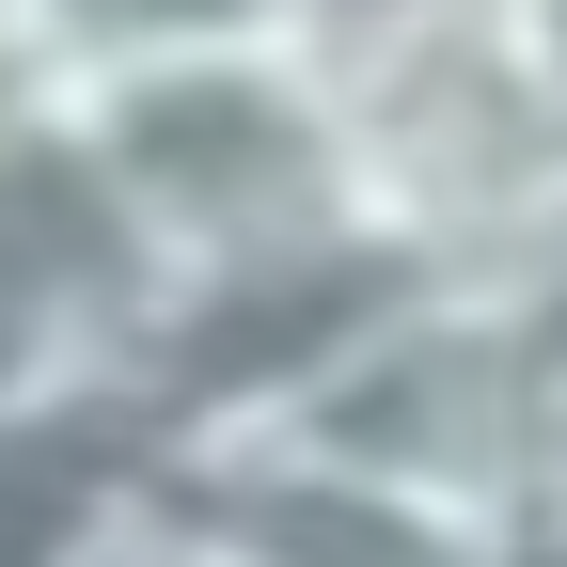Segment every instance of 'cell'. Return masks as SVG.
<instances>
[{
    "mask_svg": "<svg viewBox=\"0 0 567 567\" xmlns=\"http://www.w3.org/2000/svg\"><path fill=\"white\" fill-rule=\"evenodd\" d=\"M63 111H80L95 158L126 174L142 237L174 252V300L189 284H252V268L379 252L363 189H347V142H331V95H316V32L126 63V80H80Z\"/></svg>",
    "mask_w": 567,
    "mask_h": 567,
    "instance_id": "3",
    "label": "cell"
},
{
    "mask_svg": "<svg viewBox=\"0 0 567 567\" xmlns=\"http://www.w3.org/2000/svg\"><path fill=\"white\" fill-rule=\"evenodd\" d=\"M316 32V0H0V80H126V63H189V48H284Z\"/></svg>",
    "mask_w": 567,
    "mask_h": 567,
    "instance_id": "6",
    "label": "cell"
},
{
    "mask_svg": "<svg viewBox=\"0 0 567 567\" xmlns=\"http://www.w3.org/2000/svg\"><path fill=\"white\" fill-rule=\"evenodd\" d=\"M0 300H17L48 331V363L95 379V394H126L142 331L174 316V252L142 237L126 174L95 158V126L48 80H0Z\"/></svg>",
    "mask_w": 567,
    "mask_h": 567,
    "instance_id": "4",
    "label": "cell"
},
{
    "mask_svg": "<svg viewBox=\"0 0 567 567\" xmlns=\"http://www.w3.org/2000/svg\"><path fill=\"white\" fill-rule=\"evenodd\" d=\"M32 394H95V379H63V363H48V331L0 300V410H32Z\"/></svg>",
    "mask_w": 567,
    "mask_h": 567,
    "instance_id": "8",
    "label": "cell"
},
{
    "mask_svg": "<svg viewBox=\"0 0 567 567\" xmlns=\"http://www.w3.org/2000/svg\"><path fill=\"white\" fill-rule=\"evenodd\" d=\"M316 95L394 268L567 284V111L505 0H316Z\"/></svg>",
    "mask_w": 567,
    "mask_h": 567,
    "instance_id": "2",
    "label": "cell"
},
{
    "mask_svg": "<svg viewBox=\"0 0 567 567\" xmlns=\"http://www.w3.org/2000/svg\"><path fill=\"white\" fill-rule=\"evenodd\" d=\"M142 488V410L126 394H32L0 410V567H95V536Z\"/></svg>",
    "mask_w": 567,
    "mask_h": 567,
    "instance_id": "5",
    "label": "cell"
},
{
    "mask_svg": "<svg viewBox=\"0 0 567 567\" xmlns=\"http://www.w3.org/2000/svg\"><path fill=\"white\" fill-rule=\"evenodd\" d=\"M505 32H520V63H536V95L567 111V0H505Z\"/></svg>",
    "mask_w": 567,
    "mask_h": 567,
    "instance_id": "9",
    "label": "cell"
},
{
    "mask_svg": "<svg viewBox=\"0 0 567 567\" xmlns=\"http://www.w3.org/2000/svg\"><path fill=\"white\" fill-rule=\"evenodd\" d=\"M95 567H268V551H252V536H221L189 488H158V473H142V488H126V520L95 536Z\"/></svg>",
    "mask_w": 567,
    "mask_h": 567,
    "instance_id": "7",
    "label": "cell"
},
{
    "mask_svg": "<svg viewBox=\"0 0 567 567\" xmlns=\"http://www.w3.org/2000/svg\"><path fill=\"white\" fill-rule=\"evenodd\" d=\"M551 410H567V284H473V268H394L363 284L300 363L252 394L158 425V442H268L316 473L410 488L473 536H536L551 488Z\"/></svg>",
    "mask_w": 567,
    "mask_h": 567,
    "instance_id": "1",
    "label": "cell"
}]
</instances>
